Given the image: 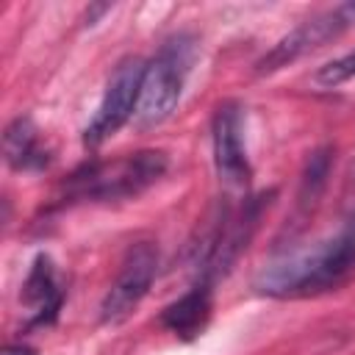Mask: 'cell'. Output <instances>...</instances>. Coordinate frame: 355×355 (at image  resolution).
Wrapping results in <instances>:
<instances>
[{
	"label": "cell",
	"mask_w": 355,
	"mask_h": 355,
	"mask_svg": "<svg viewBox=\"0 0 355 355\" xmlns=\"http://www.w3.org/2000/svg\"><path fill=\"white\" fill-rule=\"evenodd\" d=\"M355 269V227L291 250L255 275V291L266 297H308L338 286Z\"/></svg>",
	"instance_id": "obj_1"
},
{
	"label": "cell",
	"mask_w": 355,
	"mask_h": 355,
	"mask_svg": "<svg viewBox=\"0 0 355 355\" xmlns=\"http://www.w3.org/2000/svg\"><path fill=\"white\" fill-rule=\"evenodd\" d=\"M194 61V39L180 33L169 39L158 55L144 67L141 78V92H139V105H136V128L150 130L166 122L180 100L186 75Z\"/></svg>",
	"instance_id": "obj_2"
},
{
	"label": "cell",
	"mask_w": 355,
	"mask_h": 355,
	"mask_svg": "<svg viewBox=\"0 0 355 355\" xmlns=\"http://www.w3.org/2000/svg\"><path fill=\"white\" fill-rule=\"evenodd\" d=\"M166 169V155L161 150H141L125 155L111 164H94L83 172L72 175V194L75 197H94V200H125L141 194L153 186Z\"/></svg>",
	"instance_id": "obj_3"
},
{
	"label": "cell",
	"mask_w": 355,
	"mask_h": 355,
	"mask_svg": "<svg viewBox=\"0 0 355 355\" xmlns=\"http://www.w3.org/2000/svg\"><path fill=\"white\" fill-rule=\"evenodd\" d=\"M144 67L141 58H125L108 78L105 94L100 100V108L94 114V119L89 122L83 141L89 147L103 144L105 139H111L133 114L139 105V92H141V78H144Z\"/></svg>",
	"instance_id": "obj_4"
},
{
	"label": "cell",
	"mask_w": 355,
	"mask_h": 355,
	"mask_svg": "<svg viewBox=\"0 0 355 355\" xmlns=\"http://www.w3.org/2000/svg\"><path fill=\"white\" fill-rule=\"evenodd\" d=\"M155 269H158V252L153 244L141 241V244H133L122 261V269L114 280V286L108 288V294L103 297V305H100V322L103 324H119L125 322L136 305L147 297L150 286H153V277H155Z\"/></svg>",
	"instance_id": "obj_5"
},
{
	"label": "cell",
	"mask_w": 355,
	"mask_h": 355,
	"mask_svg": "<svg viewBox=\"0 0 355 355\" xmlns=\"http://www.w3.org/2000/svg\"><path fill=\"white\" fill-rule=\"evenodd\" d=\"M355 22V3H341L308 22H302L297 31H291L283 42H277L261 61H258V72H275L291 61H297L300 55H305L308 50L322 47L327 39L338 36L341 31H347Z\"/></svg>",
	"instance_id": "obj_6"
},
{
	"label": "cell",
	"mask_w": 355,
	"mask_h": 355,
	"mask_svg": "<svg viewBox=\"0 0 355 355\" xmlns=\"http://www.w3.org/2000/svg\"><path fill=\"white\" fill-rule=\"evenodd\" d=\"M214 164L227 189L250 183V161L244 147V116L239 103H222L214 116Z\"/></svg>",
	"instance_id": "obj_7"
},
{
	"label": "cell",
	"mask_w": 355,
	"mask_h": 355,
	"mask_svg": "<svg viewBox=\"0 0 355 355\" xmlns=\"http://www.w3.org/2000/svg\"><path fill=\"white\" fill-rule=\"evenodd\" d=\"M22 300L31 311V324H50L61 308V288L55 280V266L47 255H36L28 280L22 286Z\"/></svg>",
	"instance_id": "obj_8"
},
{
	"label": "cell",
	"mask_w": 355,
	"mask_h": 355,
	"mask_svg": "<svg viewBox=\"0 0 355 355\" xmlns=\"http://www.w3.org/2000/svg\"><path fill=\"white\" fill-rule=\"evenodd\" d=\"M208 319H211V286L208 283L191 286L180 300H175L172 305L161 311V324L183 341L197 338L205 330Z\"/></svg>",
	"instance_id": "obj_9"
},
{
	"label": "cell",
	"mask_w": 355,
	"mask_h": 355,
	"mask_svg": "<svg viewBox=\"0 0 355 355\" xmlns=\"http://www.w3.org/2000/svg\"><path fill=\"white\" fill-rule=\"evenodd\" d=\"M3 150L14 169H42L47 164V153L39 147V133L28 116H19L6 128Z\"/></svg>",
	"instance_id": "obj_10"
},
{
	"label": "cell",
	"mask_w": 355,
	"mask_h": 355,
	"mask_svg": "<svg viewBox=\"0 0 355 355\" xmlns=\"http://www.w3.org/2000/svg\"><path fill=\"white\" fill-rule=\"evenodd\" d=\"M327 172H330V150H316L308 161V169H305V178H302V191H300V200L302 205L313 202L327 180Z\"/></svg>",
	"instance_id": "obj_11"
},
{
	"label": "cell",
	"mask_w": 355,
	"mask_h": 355,
	"mask_svg": "<svg viewBox=\"0 0 355 355\" xmlns=\"http://www.w3.org/2000/svg\"><path fill=\"white\" fill-rule=\"evenodd\" d=\"M349 78H355V53H347V55L319 67L316 75H313V83L322 86V89H336Z\"/></svg>",
	"instance_id": "obj_12"
},
{
	"label": "cell",
	"mask_w": 355,
	"mask_h": 355,
	"mask_svg": "<svg viewBox=\"0 0 355 355\" xmlns=\"http://www.w3.org/2000/svg\"><path fill=\"white\" fill-rule=\"evenodd\" d=\"M3 355H36V349H31L25 344H14V347H6Z\"/></svg>",
	"instance_id": "obj_13"
}]
</instances>
